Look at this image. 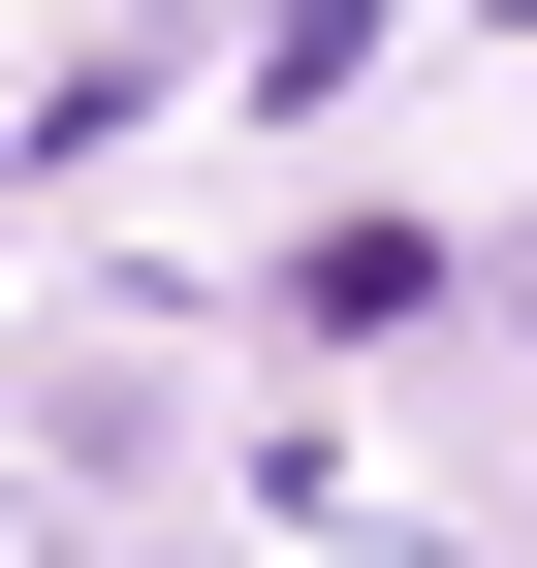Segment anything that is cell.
<instances>
[{
  "label": "cell",
  "instance_id": "obj_1",
  "mask_svg": "<svg viewBox=\"0 0 537 568\" xmlns=\"http://www.w3.org/2000/svg\"><path fill=\"white\" fill-rule=\"evenodd\" d=\"M285 316H316V347H379V316H443V222H316V253H285Z\"/></svg>",
  "mask_w": 537,
  "mask_h": 568
}]
</instances>
